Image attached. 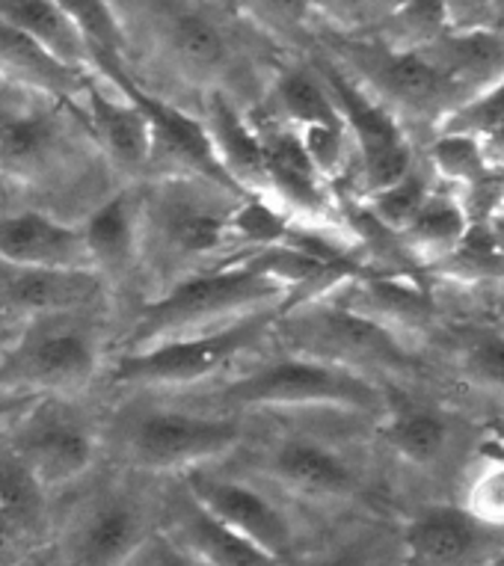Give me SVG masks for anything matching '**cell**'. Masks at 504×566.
I'll return each mask as SVG.
<instances>
[{"label": "cell", "instance_id": "cell-1", "mask_svg": "<svg viewBox=\"0 0 504 566\" xmlns=\"http://www.w3.org/2000/svg\"><path fill=\"white\" fill-rule=\"evenodd\" d=\"M285 300L288 294L273 279L255 273L243 261H225L181 279L167 294L146 303L128 335V350L190 335L193 329L206 333L214 329L211 324L223 326L259 308L285 306Z\"/></svg>", "mask_w": 504, "mask_h": 566}, {"label": "cell", "instance_id": "cell-2", "mask_svg": "<svg viewBox=\"0 0 504 566\" xmlns=\"http://www.w3.org/2000/svg\"><path fill=\"white\" fill-rule=\"evenodd\" d=\"M273 329H280L294 356L321 359L365 377H371L374 371L401 374L412 368L410 350L395 329L354 306L312 300L303 306L285 308Z\"/></svg>", "mask_w": 504, "mask_h": 566}, {"label": "cell", "instance_id": "cell-3", "mask_svg": "<svg viewBox=\"0 0 504 566\" xmlns=\"http://www.w3.org/2000/svg\"><path fill=\"white\" fill-rule=\"evenodd\" d=\"M220 400L241 409H338L363 416L386 409L384 389L365 374L294 353L229 382Z\"/></svg>", "mask_w": 504, "mask_h": 566}, {"label": "cell", "instance_id": "cell-4", "mask_svg": "<svg viewBox=\"0 0 504 566\" xmlns=\"http://www.w3.org/2000/svg\"><path fill=\"white\" fill-rule=\"evenodd\" d=\"M238 418L197 416L187 409H134L116 421L113 446L143 472H193L241 446Z\"/></svg>", "mask_w": 504, "mask_h": 566}, {"label": "cell", "instance_id": "cell-5", "mask_svg": "<svg viewBox=\"0 0 504 566\" xmlns=\"http://www.w3.org/2000/svg\"><path fill=\"white\" fill-rule=\"evenodd\" d=\"M98 368V333L90 312L30 317L19 338L0 353V391L84 389Z\"/></svg>", "mask_w": 504, "mask_h": 566}, {"label": "cell", "instance_id": "cell-6", "mask_svg": "<svg viewBox=\"0 0 504 566\" xmlns=\"http://www.w3.org/2000/svg\"><path fill=\"white\" fill-rule=\"evenodd\" d=\"M282 312L285 306L259 308L206 333L176 335L140 350H125L113 365L111 377L122 386H187L206 380L262 342Z\"/></svg>", "mask_w": 504, "mask_h": 566}, {"label": "cell", "instance_id": "cell-7", "mask_svg": "<svg viewBox=\"0 0 504 566\" xmlns=\"http://www.w3.org/2000/svg\"><path fill=\"white\" fill-rule=\"evenodd\" d=\"M246 196L197 178H164L143 190V241L149 234L176 259H208L232 238V214Z\"/></svg>", "mask_w": 504, "mask_h": 566}, {"label": "cell", "instance_id": "cell-8", "mask_svg": "<svg viewBox=\"0 0 504 566\" xmlns=\"http://www.w3.org/2000/svg\"><path fill=\"white\" fill-rule=\"evenodd\" d=\"M7 446L21 457L48 492L69 486L90 472L98 454L93 421L77 407L56 398H36L7 437Z\"/></svg>", "mask_w": 504, "mask_h": 566}, {"label": "cell", "instance_id": "cell-9", "mask_svg": "<svg viewBox=\"0 0 504 566\" xmlns=\"http://www.w3.org/2000/svg\"><path fill=\"white\" fill-rule=\"evenodd\" d=\"M318 75L336 102L347 137L354 139L356 158L363 167L365 193H380L395 181H401L412 169V155L395 113L377 102L374 95L365 93L354 77L338 72L336 65L321 63Z\"/></svg>", "mask_w": 504, "mask_h": 566}, {"label": "cell", "instance_id": "cell-10", "mask_svg": "<svg viewBox=\"0 0 504 566\" xmlns=\"http://www.w3.org/2000/svg\"><path fill=\"white\" fill-rule=\"evenodd\" d=\"M116 93L132 98L140 113L149 122L151 137V167H169L172 176L169 178H197V181H208L229 190L234 196H243L238 187L232 185V178L225 176V169L220 167V160L214 155L211 137H208L206 122L190 116L176 104L164 102L158 95H151L149 90H143L137 77H128L125 84L116 86Z\"/></svg>", "mask_w": 504, "mask_h": 566}, {"label": "cell", "instance_id": "cell-11", "mask_svg": "<svg viewBox=\"0 0 504 566\" xmlns=\"http://www.w3.org/2000/svg\"><path fill=\"white\" fill-rule=\"evenodd\" d=\"M149 507L128 490H107L86 504L69 534L63 566H132L151 531Z\"/></svg>", "mask_w": 504, "mask_h": 566}, {"label": "cell", "instance_id": "cell-12", "mask_svg": "<svg viewBox=\"0 0 504 566\" xmlns=\"http://www.w3.org/2000/svg\"><path fill=\"white\" fill-rule=\"evenodd\" d=\"M187 495L199 507H206L214 520L250 539L252 546H259L273 560L288 566L294 557V528L288 516L264 492L225 474L193 469L187 472Z\"/></svg>", "mask_w": 504, "mask_h": 566}, {"label": "cell", "instance_id": "cell-13", "mask_svg": "<svg viewBox=\"0 0 504 566\" xmlns=\"http://www.w3.org/2000/svg\"><path fill=\"white\" fill-rule=\"evenodd\" d=\"M504 534L484 528L460 504H433L407 522L403 566H490L504 557Z\"/></svg>", "mask_w": 504, "mask_h": 566}, {"label": "cell", "instance_id": "cell-14", "mask_svg": "<svg viewBox=\"0 0 504 566\" xmlns=\"http://www.w3.org/2000/svg\"><path fill=\"white\" fill-rule=\"evenodd\" d=\"M143 12L151 15V30L167 60L193 81L220 90L234 63V45L223 21H217L208 7L190 3H151Z\"/></svg>", "mask_w": 504, "mask_h": 566}, {"label": "cell", "instance_id": "cell-15", "mask_svg": "<svg viewBox=\"0 0 504 566\" xmlns=\"http://www.w3.org/2000/svg\"><path fill=\"white\" fill-rule=\"evenodd\" d=\"M69 137L54 113L0 107V172L24 187H48L66 176Z\"/></svg>", "mask_w": 504, "mask_h": 566}, {"label": "cell", "instance_id": "cell-16", "mask_svg": "<svg viewBox=\"0 0 504 566\" xmlns=\"http://www.w3.org/2000/svg\"><path fill=\"white\" fill-rule=\"evenodd\" d=\"M350 60L371 90L380 93L377 102L395 104L410 113L442 111L451 95L460 93L449 77L412 48H354Z\"/></svg>", "mask_w": 504, "mask_h": 566}, {"label": "cell", "instance_id": "cell-17", "mask_svg": "<svg viewBox=\"0 0 504 566\" xmlns=\"http://www.w3.org/2000/svg\"><path fill=\"white\" fill-rule=\"evenodd\" d=\"M104 300V279L95 270L24 268L0 261V306L30 317L90 312Z\"/></svg>", "mask_w": 504, "mask_h": 566}, {"label": "cell", "instance_id": "cell-18", "mask_svg": "<svg viewBox=\"0 0 504 566\" xmlns=\"http://www.w3.org/2000/svg\"><path fill=\"white\" fill-rule=\"evenodd\" d=\"M264 472L282 490L312 499V502H338L359 490V474L336 448L318 439L288 437L280 439L264 454Z\"/></svg>", "mask_w": 504, "mask_h": 566}, {"label": "cell", "instance_id": "cell-19", "mask_svg": "<svg viewBox=\"0 0 504 566\" xmlns=\"http://www.w3.org/2000/svg\"><path fill=\"white\" fill-rule=\"evenodd\" d=\"M264 146V169H267V196L280 199L282 211H288L294 220L303 217H321L329 211L327 178L308 158L306 146L294 128L282 122L255 125Z\"/></svg>", "mask_w": 504, "mask_h": 566}, {"label": "cell", "instance_id": "cell-20", "mask_svg": "<svg viewBox=\"0 0 504 566\" xmlns=\"http://www.w3.org/2000/svg\"><path fill=\"white\" fill-rule=\"evenodd\" d=\"M81 102L86 128L104 151V158L125 176H143L149 169L151 137L140 107L104 81H95V75L86 81Z\"/></svg>", "mask_w": 504, "mask_h": 566}, {"label": "cell", "instance_id": "cell-21", "mask_svg": "<svg viewBox=\"0 0 504 566\" xmlns=\"http://www.w3.org/2000/svg\"><path fill=\"white\" fill-rule=\"evenodd\" d=\"M0 261L24 268L93 270L81 229L42 211L0 217Z\"/></svg>", "mask_w": 504, "mask_h": 566}, {"label": "cell", "instance_id": "cell-22", "mask_svg": "<svg viewBox=\"0 0 504 566\" xmlns=\"http://www.w3.org/2000/svg\"><path fill=\"white\" fill-rule=\"evenodd\" d=\"M206 130L225 176L243 196H267V169L259 128L252 125L238 104L223 90H208Z\"/></svg>", "mask_w": 504, "mask_h": 566}, {"label": "cell", "instance_id": "cell-23", "mask_svg": "<svg viewBox=\"0 0 504 566\" xmlns=\"http://www.w3.org/2000/svg\"><path fill=\"white\" fill-rule=\"evenodd\" d=\"M84 243L102 279L125 276L143 250V190H119L86 217Z\"/></svg>", "mask_w": 504, "mask_h": 566}, {"label": "cell", "instance_id": "cell-24", "mask_svg": "<svg viewBox=\"0 0 504 566\" xmlns=\"http://www.w3.org/2000/svg\"><path fill=\"white\" fill-rule=\"evenodd\" d=\"M169 537L190 548L208 566H282L267 552L252 546L238 531L214 520L187 492L172 504V534Z\"/></svg>", "mask_w": 504, "mask_h": 566}, {"label": "cell", "instance_id": "cell-25", "mask_svg": "<svg viewBox=\"0 0 504 566\" xmlns=\"http://www.w3.org/2000/svg\"><path fill=\"white\" fill-rule=\"evenodd\" d=\"M0 77L69 104L84 95L86 81L93 75H77L63 63H56L33 39L0 21Z\"/></svg>", "mask_w": 504, "mask_h": 566}, {"label": "cell", "instance_id": "cell-26", "mask_svg": "<svg viewBox=\"0 0 504 566\" xmlns=\"http://www.w3.org/2000/svg\"><path fill=\"white\" fill-rule=\"evenodd\" d=\"M0 21L33 39L45 54L54 56L56 63H63L66 69L77 72V75H93L84 39L77 33L75 21H72L63 3H48V0H0Z\"/></svg>", "mask_w": 504, "mask_h": 566}, {"label": "cell", "instance_id": "cell-27", "mask_svg": "<svg viewBox=\"0 0 504 566\" xmlns=\"http://www.w3.org/2000/svg\"><path fill=\"white\" fill-rule=\"evenodd\" d=\"M66 12L75 21L77 33L84 39L86 56H90V69L98 75L107 86L125 84L132 75L128 65V42H125V30L111 3H90V0H75V3H63Z\"/></svg>", "mask_w": 504, "mask_h": 566}, {"label": "cell", "instance_id": "cell-28", "mask_svg": "<svg viewBox=\"0 0 504 566\" xmlns=\"http://www.w3.org/2000/svg\"><path fill=\"white\" fill-rule=\"evenodd\" d=\"M273 107L285 119L282 125L294 130L345 128L327 84L321 81L318 69H308V65L282 72L273 86Z\"/></svg>", "mask_w": 504, "mask_h": 566}, {"label": "cell", "instance_id": "cell-29", "mask_svg": "<svg viewBox=\"0 0 504 566\" xmlns=\"http://www.w3.org/2000/svg\"><path fill=\"white\" fill-rule=\"evenodd\" d=\"M469 220L466 208L454 193H433L428 202L421 205V211L410 220V226L401 232V241L410 247L416 255L430 261L449 259L451 252L458 250L460 241L466 238Z\"/></svg>", "mask_w": 504, "mask_h": 566}, {"label": "cell", "instance_id": "cell-30", "mask_svg": "<svg viewBox=\"0 0 504 566\" xmlns=\"http://www.w3.org/2000/svg\"><path fill=\"white\" fill-rule=\"evenodd\" d=\"M384 439L410 465H437L451 451L454 428L433 409L403 407L386 418Z\"/></svg>", "mask_w": 504, "mask_h": 566}, {"label": "cell", "instance_id": "cell-31", "mask_svg": "<svg viewBox=\"0 0 504 566\" xmlns=\"http://www.w3.org/2000/svg\"><path fill=\"white\" fill-rule=\"evenodd\" d=\"M0 511L24 537L39 534L48 516V490L7 442L0 446Z\"/></svg>", "mask_w": 504, "mask_h": 566}, {"label": "cell", "instance_id": "cell-32", "mask_svg": "<svg viewBox=\"0 0 504 566\" xmlns=\"http://www.w3.org/2000/svg\"><path fill=\"white\" fill-rule=\"evenodd\" d=\"M428 160L439 178L463 190L490 176V160H486L481 139L463 137V134H439L437 143L430 146Z\"/></svg>", "mask_w": 504, "mask_h": 566}, {"label": "cell", "instance_id": "cell-33", "mask_svg": "<svg viewBox=\"0 0 504 566\" xmlns=\"http://www.w3.org/2000/svg\"><path fill=\"white\" fill-rule=\"evenodd\" d=\"M433 193L428 187V178L410 169L401 181H395L392 187H386L380 193L368 196V217L374 223L384 226L386 232L401 234L410 220L421 211V205L428 202V196Z\"/></svg>", "mask_w": 504, "mask_h": 566}, {"label": "cell", "instance_id": "cell-34", "mask_svg": "<svg viewBox=\"0 0 504 566\" xmlns=\"http://www.w3.org/2000/svg\"><path fill=\"white\" fill-rule=\"evenodd\" d=\"M463 511L484 528L504 534V457L486 460L466 483Z\"/></svg>", "mask_w": 504, "mask_h": 566}, {"label": "cell", "instance_id": "cell-35", "mask_svg": "<svg viewBox=\"0 0 504 566\" xmlns=\"http://www.w3.org/2000/svg\"><path fill=\"white\" fill-rule=\"evenodd\" d=\"M504 128V81L495 86H486L481 93L469 98L460 111L449 113L442 122V134H463V137L486 139L495 130Z\"/></svg>", "mask_w": 504, "mask_h": 566}, {"label": "cell", "instance_id": "cell-36", "mask_svg": "<svg viewBox=\"0 0 504 566\" xmlns=\"http://www.w3.org/2000/svg\"><path fill=\"white\" fill-rule=\"evenodd\" d=\"M463 374L469 382H475L481 389L504 395V335H481L460 356Z\"/></svg>", "mask_w": 504, "mask_h": 566}, {"label": "cell", "instance_id": "cell-37", "mask_svg": "<svg viewBox=\"0 0 504 566\" xmlns=\"http://www.w3.org/2000/svg\"><path fill=\"white\" fill-rule=\"evenodd\" d=\"M132 566H208L206 560H199L190 548H185L178 539L169 534H151L149 543L137 552Z\"/></svg>", "mask_w": 504, "mask_h": 566}, {"label": "cell", "instance_id": "cell-38", "mask_svg": "<svg viewBox=\"0 0 504 566\" xmlns=\"http://www.w3.org/2000/svg\"><path fill=\"white\" fill-rule=\"evenodd\" d=\"M386 539L371 537V539H354L350 546L329 552V555L318 557L315 564L308 566H384Z\"/></svg>", "mask_w": 504, "mask_h": 566}, {"label": "cell", "instance_id": "cell-39", "mask_svg": "<svg viewBox=\"0 0 504 566\" xmlns=\"http://www.w3.org/2000/svg\"><path fill=\"white\" fill-rule=\"evenodd\" d=\"M39 395H21V391H0V446L7 442L19 418L33 407Z\"/></svg>", "mask_w": 504, "mask_h": 566}, {"label": "cell", "instance_id": "cell-40", "mask_svg": "<svg viewBox=\"0 0 504 566\" xmlns=\"http://www.w3.org/2000/svg\"><path fill=\"white\" fill-rule=\"evenodd\" d=\"M24 534L15 528V522L0 511V566H19L24 560Z\"/></svg>", "mask_w": 504, "mask_h": 566}, {"label": "cell", "instance_id": "cell-41", "mask_svg": "<svg viewBox=\"0 0 504 566\" xmlns=\"http://www.w3.org/2000/svg\"><path fill=\"white\" fill-rule=\"evenodd\" d=\"M19 566H63L60 564V555H54V552H33V555H28L24 560H21Z\"/></svg>", "mask_w": 504, "mask_h": 566}, {"label": "cell", "instance_id": "cell-42", "mask_svg": "<svg viewBox=\"0 0 504 566\" xmlns=\"http://www.w3.org/2000/svg\"><path fill=\"white\" fill-rule=\"evenodd\" d=\"M484 226H486V232H490V238H493L495 247L504 252V214H493Z\"/></svg>", "mask_w": 504, "mask_h": 566}, {"label": "cell", "instance_id": "cell-43", "mask_svg": "<svg viewBox=\"0 0 504 566\" xmlns=\"http://www.w3.org/2000/svg\"><path fill=\"white\" fill-rule=\"evenodd\" d=\"M495 214H504V193H502V202H498V211Z\"/></svg>", "mask_w": 504, "mask_h": 566}, {"label": "cell", "instance_id": "cell-44", "mask_svg": "<svg viewBox=\"0 0 504 566\" xmlns=\"http://www.w3.org/2000/svg\"><path fill=\"white\" fill-rule=\"evenodd\" d=\"M490 566H504V557H502V560H495V564H490Z\"/></svg>", "mask_w": 504, "mask_h": 566}, {"label": "cell", "instance_id": "cell-45", "mask_svg": "<svg viewBox=\"0 0 504 566\" xmlns=\"http://www.w3.org/2000/svg\"><path fill=\"white\" fill-rule=\"evenodd\" d=\"M498 333H502V335H504V326H502V329H498Z\"/></svg>", "mask_w": 504, "mask_h": 566}, {"label": "cell", "instance_id": "cell-46", "mask_svg": "<svg viewBox=\"0 0 504 566\" xmlns=\"http://www.w3.org/2000/svg\"><path fill=\"white\" fill-rule=\"evenodd\" d=\"M0 353H3V350H0Z\"/></svg>", "mask_w": 504, "mask_h": 566}]
</instances>
